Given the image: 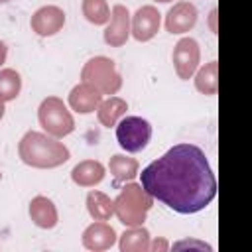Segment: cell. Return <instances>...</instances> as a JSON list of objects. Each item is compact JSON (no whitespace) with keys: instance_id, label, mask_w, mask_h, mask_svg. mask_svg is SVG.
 <instances>
[{"instance_id":"cell-1","label":"cell","mask_w":252,"mask_h":252,"mask_svg":"<svg viewBox=\"0 0 252 252\" xmlns=\"http://www.w3.org/2000/svg\"><path fill=\"white\" fill-rule=\"evenodd\" d=\"M142 187L181 215L203 211L217 197V179L205 152L195 144H177L140 173Z\"/></svg>"},{"instance_id":"cell-2","label":"cell","mask_w":252,"mask_h":252,"mask_svg":"<svg viewBox=\"0 0 252 252\" xmlns=\"http://www.w3.org/2000/svg\"><path fill=\"white\" fill-rule=\"evenodd\" d=\"M18 156L26 165L35 169H53L63 165L71 158L69 148L59 142V138L37 130H28L20 138Z\"/></svg>"},{"instance_id":"cell-3","label":"cell","mask_w":252,"mask_h":252,"mask_svg":"<svg viewBox=\"0 0 252 252\" xmlns=\"http://www.w3.org/2000/svg\"><path fill=\"white\" fill-rule=\"evenodd\" d=\"M112 203H114V215L124 226H140L144 224L154 205V197L142 185L130 181L120 189V193L116 195V199H112Z\"/></svg>"},{"instance_id":"cell-4","label":"cell","mask_w":252,"mask_h":252,"mask_svg":"<svg viewBox=\"0 0 252 252\" xmlns=\"http://www.w3.org/2000/svg\"><path fill=\"white\" fill-rule=\"evenodd\" d=\"M81 79L93 85L100 94H116L122 89V75L116 69V63L110 57L96 55L83 65Z\"/></svg>"},{"instance_id":"cell-5","label":"cell","mask_w":252,"mask_h":252,"mask_svg":"<svg viewBox=\"0 0 252 252\" xmlns=\"http://www.w3.org/2000/svg\"><path fill=\"white\" fill-rule=\"evenodd\" d=\"M37 120L45 134L65 138L75 130V120L67 104L59 96H45L37 108Z\"/></svg>"},{"instance_id":"cell-6","label":"cell","mask_w":252,"mask_h":252,"mask_svg":"<svg viewBox=\"0 0 252 252\" xmlns=\"http://www.w3.org/2000/svg\"><path fill=\"white\" fill-rule=\"evenodd\" d=\"M152 138V124L142 116H122L116 122V140L128 154L142 152Z\"/></svg>"},{"instance_id":"cell-7","label":"cell","mask_w":252,"mask_h":252,"mask_svg":"<svg viewBox=\"0 0 252 252\" xmlns=\"http://www.w3.org/2000/svg\"><path fill=\"white\" fill-rule=\"evenodd\" d=\"M171 61H173V69H175L177 77L183 79V81H189L195 75V71L199 69V63H201V47H199L197 39L181 37L173 45Z\"/></svg>"},{"instance_id":"cell-8","label":"cell","mask_w":252,"mask_h":252,"mask_svg":"<svg viewBox=\"0 0 252 252\" xmlns=\"http://www.w3.org/2000/svg\"><path fill=\"white\" fill-rule=\"evenodd\" d=\"M30 26H32V32L37 33L39 37H51V35H55L63 30L65 12L59 6H53V4L41 6L32 14Z\"/></svg>"},{"instance_id":"cell-9","label":"cell","mask_w":252,"mask_h":252,"mask_svg":"<svg viewBox=\"0 0 252 252\" xmlns=\"http://www.w3.org/2000/svg\"><path fill=\"white\" fill-rule=\"evenodd\" d=\"M161 24V14L156 6H140L136 14L130 18V35L136 41H150Z\"/></svg>"},{"instance_id":"cell-10","label":"cell","mask_w":252,"mask_h":252,"mask_svg":"<svg viewBox=\"0 0 252 252\" xmlns=\"http://www.w3.org/2000/svg\"><path fill=\"white\" fill-rule=\"evenodd\" d=\"M130 37V12L124 4H116L110 12L108 26L104 30V43L110 47H122Z\"/></svg>"},{"instance_id":"cell-11","label":"cell","mask_w":252,"mask_h":252,"mask_svg":"<svg viewBox=\"0 0 252 252\" xmlns=\"http://www.w3.org/2000/svg\"><path fill=\"white\" fill-rule=\"evenodd\" d=\"M197 8L189 0L175 2L165 14V30L169 33H187L197 24Z\"/></svg>"},{"instance_id":"cell-12","label":"cell","mask_w":252,"mask_h":252,"mask_svg":"<svg viewBox=\"0 0 252 252\" xmlns=\"http://www.w3.org/2000/svg\"><path fill=\"white\" fill-rule=\"evenodd\" d=\"M116 238H118L116 230L104 220H94L93 224H89L83 230V236H81L83 246L93 252H102V250L112 248Z\"/></svg>"},{"instance_id":"cell-13","label":"cell","mask_w":252,"mask_h":252,"mask_svg":"<svg viewBox=\"0 0 252 252\" xmlns=\"http://www.w3.org/2000/svg\"><path fill=\"white\" fill-rule=\"evenodd\" d=\"M102 94L89 83L81 81L79 85H75L69 93V108L79 112V114H91L96 110V106L100 104Z\"/></svg>"},{"instance_id":"cell-14","label":"cell","mask_w":252,"mask_h":252,"mask_svg":"<svg viewBox=\"0 0 252 252\" xmlns=\"http://www.w3.org/2000/svg\"><path fill=\"white\" fill-rule=\"evenodd\" d=\"M28 213H30L32 222H33L37 228H43V230L55 228L57 222H59L57 207L53 205L51 199H47V197H43V195H37V197H33V199L30 201Z\"/></svg>"},{"instance_id":"cell-15","label":"cell","mask_w":252,"mask_h":252,"mask_svg":"<svg viewBox=\"0 0 252 252\" xmlns=\"http://www.w3.org/2000/svg\"><path fill=\"white\" fill-rule=\"evenodd\" d=\"M106 175V169L96 159H83L71 169V179L79 187H94Z\"/></svg>"},{"instance_id":"cell-16","label":"cell","mask_w":252,"mask_h":252,"mask_svg":"<svg viewBox=\"0 0 252 252\" xmlns=\"http://www.w3.org/2000/svg\"><path fill=\"white\" fill-rule=\"evenodd\" d=\"M126 110H128V102L124 98L112 94V96L100 100V104L96 106V118L104 128H112L126 114Z\"/></svg>"},{"instance_id":"cell-17","label":"cell","mask_w":252,"mask_h":252,"mask_svg":"<svg viewBox=\"0 0 252 252\" xmlns=\"http://www.w3.org/2000/svg\"><path fill=\"white\" fill-rule=\"evenodd\" d=\"M120 252H148L150 250V232L148 228L140 226H128L118 240Z\"/></svg>"},{"instance_id":"cell-18","label":"cell","mask_w":252,"mask_h":252,"mask_svg":"<svg viewBox=\"0 0 252 252\" xmlns=\"http://www.w3.org/2000/svg\"><path fill=\"white\" fill-rule=\"evenodd\" d=\"M193 77H195V89L201 94H207V96L217 94V89H219V63L217 61L205 63L203 67L195 71Z\"/></svg>"},{"instance_id":"cell-19","label":"cell","mask_w":252,"mask_h":252,"mask_svg":"<svg viewBox=\"0 0 252 252\" xmlns=\"http://www.w3.org/2000/svg\"><path fill=\"white\" fill-rule=\"evenodd\" d=\"M87 211L93 220H108L114 215V203L106 193L93 189L87 193Z\"/></svg>"},{"instance_id":"cell-20","label":"cell","mask_w":252,"mask_h":252,"mask_svg":"<svg viewBox=\"0 0 252 252\" xmlns=\"http://www.w3.org/2000/svg\"><path fill=\"white\" fill-rule=\"evenodd\" d=\"M108 169L116 181H132L140 171V163L136 158H130L124 154H114L108 161Z\"/></svg>"},{"instance_id":"cell-21","label":"cell","mask_w":252,"mask_h":252,"mask_svg":"<svg viewBox=\"0 0 252 252\" xmlns=\"http://www.w3.org/2000/svg\"><path fill=\"white\" fill-rule=\"evenodd\" d=\"M22 91V77L16 69H0V100L10 102Z\"/></svg>"},{"instance_id":"cell-22","label":"cell","mask_w":252,"mask_h":252,"mask_svg":"<svg viewBox=\"0 0 252 252\" xmlns=\"http://www.w3.org/2000/svg\"><path fill=\"white\" fill-rule=\"evenodd\" d=\"M81 10L85 20L94 26H104L110 20V8L106 0H83Z\"/></svg>"},{"instance_id":"cell-23","label":"cell","mask_w":252,"mask_h":252,"mask_svg":"<svg viewBox=\"0 0 252 252\" xmlns=\"http://www.w3.org/2000/svg\"><path fill=\"white\" fill-rule=\"evenodd\" d=\"M185 248H193V250H199V252H205V250L211 252L213 250L209 244H205L201 240H179V242L173 244V250H185Z\"/></svg>"},{"instance_id":"cell-24","label":"cell","mask_w":252,"mask_h":252,"mask_svg":"<svg viewBox=\"0 0 252 252\" xmlns=\"http://www.w3.org/2000/svg\"><path fill=\"white\" fill-rule=\"evenodd\" d=\"M150 250L152 252H165V250H169V242L165 238H156L154 242L150 240Z\"/></svg>"},{"instance_id":"cell-25","label":"cell","mask_w":252,"mask_h":252,"mask_svg":"<svg viewBox=\"0 0 252 252\" xmlns=\"http://www.w3.org/2000/svg\"><path fill=\"white\" fill-rule=\"evenodd\" d=\"M6 57H8V47H6V43L0 39V67L6 63Z\"/></svg>"},{"instance_id":"cell-26","label":"cell","mask_w":252,"mask_h":252,"mask_svg":"<svg viewBox=\"0 0 252 252\" xmlns=\"http://www.w3.org/2000/svg\"><path fill=\"white\" fill-rule=\"evenodd\" d=\"M4 104H6V102H2V100H0V120L4 118V112H6V106H4Z\"/></svg>"},{"instance_id":"cell-27","label":"cell","mask_w":252,"mask_h":252,"mask_svg":"<svg viewBox=\"0 0 252 252\" xmlns=\"http://www.w3.org/2000/svg\"><path fill=\"white\" fill-rule=\"evenodd\" d=\"M156 2H159V4H167V2H173V0H156Z\"/></svg>"},{"instance_id":"cell-28","label":"cell","mask_w":252,"mask_h":252,"mask_svg":"<svg viewBox=\"0 0 252 252\" xmlns=\"http://www.w3.org/2000/svg\"><path fill=\"white\" fill-rule=\"evenodd\" d=\"M0 2H10V0H0Z\"/></svg>"},{"instance_id":"cell-29","label":"cell","mask_w":252,"mask_h":252,"mask_svg":"<svg viewBox=\"0 0 252 252\" xmlns=\"http://www.w3.org/2000/svg\"><path fill=\"white\" fill-rule=\"evenodd\" d=\"M0 179H2V173H0Z\"/></svg>"}]
</instances>
